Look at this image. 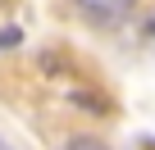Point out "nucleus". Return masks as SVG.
I'll return each mask as SVG.
<instances>
[{"label":"nucleus","mask_w":155,"mask_h":150,"mask_svg":"<svg viewBox=\"0 0 155 150\" xmlns=\"http://www.w3.org/2000/svg\"><path fill=\"white\" fill-rule=\"evenodd\" d=\"M0 150H5V145H0Z\"/></svg>","instance_id":"nucleus-4"},{"label":"nucleus","mask_w":155,"mask_h":150,"mask_svg":"<svg viewBox=\"0 0 155 150\" xmlns=\"http://www.w3.org/2000/svg\"><path fill=\"white\" fill-rule=\"evenodd\" d=\"M64 150H105V145H101L96 136H73V141H68Z\"/></svg>","instance_id":"nucleus-2"},{"label":"nucleus","mask_w":155,"mask_h":150,"mask_svg":"<svg viewBox=\"0 0 155 150\" xmlns=\"http://www.w3.org/2000/svg\"><path fill=\"white\" fill-rule=\"evenodd\" d=\"M68 5L87 27H119V23L132 18L137 0H68Z\"/></svg>","instance_id":"nucleus-1"},{"label":"nucleus","mask_w":155,"mask_h":150,"mask_svg":"<svg viewBox=\"0 0 155 150\" xmlns=\"http://www.w3.org/2000/svg\"><path fill=\"white\" fill-rule=\"evenodd\" d=\"M18 41H23V37H18L14 27H5V32H0V46H18Z\"/></svg>","instance_id":"nucleus-3"}]
</instances>
